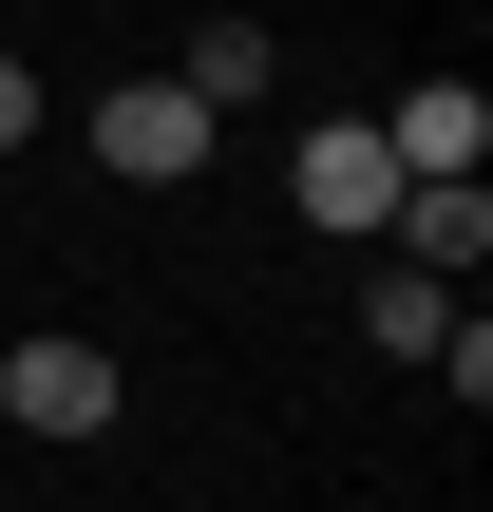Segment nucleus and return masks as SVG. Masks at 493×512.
I'll list each match as a JSON object with an SVG mask.
<instances>
[{"mask_svg": "<svg viewBox=\"0 0 493 512\" xmlns=\"http://www.w3.org/2000/svg\"><path fill=\"white\" fill-rule=\"evenodd\" d=\"M0 418L19 437H114V342H76V323L0 342Z\"/></svg>", "mask_w": 493, "mask_h": 512, "instance_id": "nucleus-1", "label": "nucleus"}, {"mask_svg": "<svg viewBox=\"0 0 493 512\" xmlns=\"http://www.w3.org/2000/svg\"><path fill=\"white\" fill-rule=\"evenodd\" d=\"M209 133H228V114H209L190 76H114V95H95V152H114L133 190H171V171H209Z\"/></svg>", "mask_w": 493, "mask_h": 512, "instance_id": "nucleus-2", "label": "nucleus"}, {"mask_svg": "<svg viewBox=\"0 0 493 512\" xmlns=\"http://www.w3.org/2000/svg\"><path fill=\"white\" fill-rule=\"evenodd\" d=\"M285 190H304V228H380V209H399V152H380V114H323V133L285 152Z\"/></svg>", "mask_w": 493, "mask_h": 512, "instance_id": "nucleus-3", "label": "nucleus"}, {"mask_svg": "<svg viewBox=\"0 0 493 512\" xmlns=\"http://www.w3.org/2000/svg\"><path fill=\"white\" fill-rule=\"evenodd\" d=\"M380 152H399V190H456V171L493 152V95H475V76H418V95L380 114Z\"/></svg>", "mask_w": 493, "mask_h": 512, "instance_id": "nucleus-4", "label": "nucleus"}, {"mask_svg": "<svg viewBox=\"0 0 493 512\" xmlns=\"http://www.w3.org/2000/svg\"><path fill=\"white\" fill-rule=\"evenodd\" d=\"M380 228H399V266H418V285H475V247H493V190H475V171H456V190H399Z\"/></svg>", "mask_w": 493, "mask_h": 512, "instance_id": "nucleus-5", "label": "nucleus"}, {"mask_svg": "<svg viewBox=\"0 0 493 512\" xmlns=\"http://www.w3.org/2000/svg\"><path fill=\"white\" fill-rule=\"evenodd\" d=\"M171 76H190L209 114H247V95L285 76V38H266V19H190V57H171Z\"/></svg>", "mask_w": 493, "mask_h": 512, "instance_id": "nucleus-6", "label": "nucleus"}, {"mask_svg": "<svg viewBox=\"0 0 493 512\" xmlns=\"http://www.w3.org/2000/svg\"><path fill=\"white\" fill-rule=\"evenodd\" d=\"M361 323H380V361H437V342H456V285H418V266H380V285H361Z\"/></svg>", "mask_w": 493, "mask_h": 512, "instance_id": "nucleus-7", "label": "nucleus"}, {"mask_svg": "<svg viewBox=\"0 0 493 512\" xmlns=\"http://www.w3.org/2000/svg\"><path fill=\"white\" fill-rule=\"evenodd\" d=\"M19 133H38V76H19V57H0V152H19Z\"/></svg>", "mask_w": 493, "mask_h": 512, "instance_id": "nucleus-8", "label": "nucleus"}]
</instances>
